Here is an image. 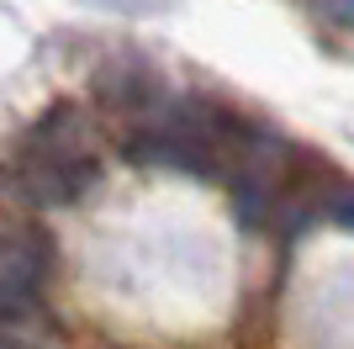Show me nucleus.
<instances>
[{"label":"nucleus","mask_w":354,"mask_h":349,"mask_svg":"<svg viewBox=\"0 0 354 349\" xmlns=\"http://www.w3.org/2000/svg\"><path fill=\"white\" fill-rule=\"evenodd\" d=\"M95 180V154H90V127L74 106L53 111L27 132V148L11 170H0V196L21 206H64Z\"/></svg>","instance_id":"nucleus-1"},{"label":"nucleus","mask_w":354,"mask_h":349,"mask_svg":"<svg viewBox=\"0 0 354 349\" xmlns=\"http://www.w3.org/2000/svg\"><path fill=\"white\" fill-rule=\"evenodd\" d=\"M43 276H48V238L27 222L0 217V318L32 312Z\"/></svg>","instance_id":"nucleus-2"},{"label":"nucleus","mask_w":354,"mask_h":349,"mask_svg":"<svg viewBox=\"0 0 354 349\" xmlns=\"http://www.w3.org/2000/svg\"><path fill=\"white\" fill-rule=\"evenodd\" d=\"M328 217L339 222V228L354 233V190H349V196H333V202H328Z\"/></svg>","instance_id":"nucleus-3"},{"label":"nucleus","mask_w":354,"mask_h":349,"mask_svg":"<svg viewBox=\"0 0 354 349\" xmlns=\"http://www.w3.org/2000/svg\"><path fill=\"white\" fill-rule=\"evenodd\" d=\"M323 11L333 21H344V27H354V0H323Z\"/></svg>","instance_id":"nucleus-4"},{"label":"nucleus","mask_w":354,"mask_h":349,"mask_svg":"<svg viewBox=\"0 0 354 349\" xmlns=\"http://www.w3.org/2000/svg\"><path fill=\"white\" fill-rule=\"evenodd\" d=\"M0 349H32V344H16V339H0Z\"/></svg>","instance_id":"nucleus-5"}]
</instances>
